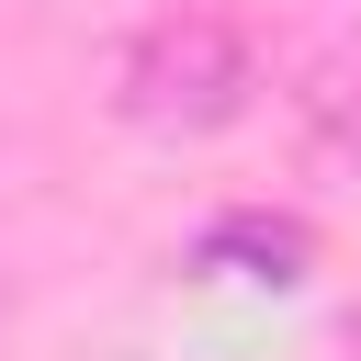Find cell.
Wrapping results in <instances>:
<instances>
[{"mask_svg":"<svg viewBox=\"0 0 361 361\" xmlns=\"http://www.w3.org/2000/svg\"><path fill=\"white\" fill-rule=\"evenodd\" d=\"M113 102L158 135H203L248 102V45L214 23V11H180V23H147L113 68Z\"/></svg>","mask_w":361,"mask_h":361,"instance_id":"1","label":"cell"}]
</instances>
